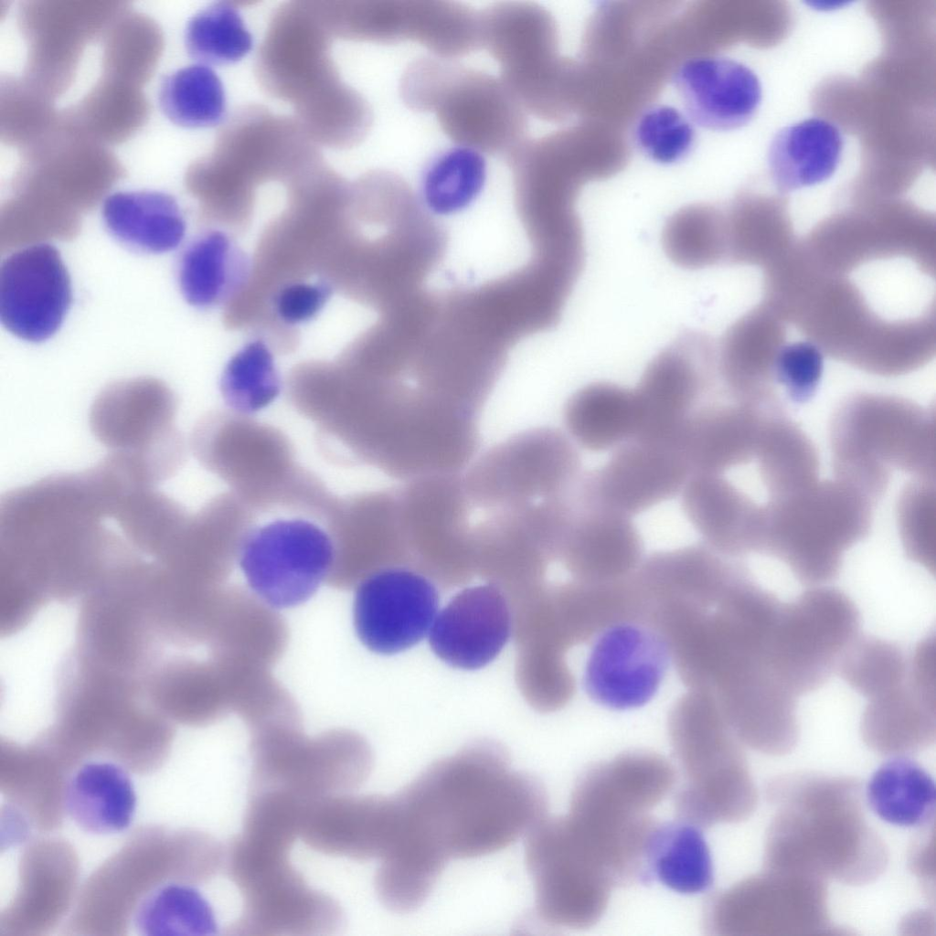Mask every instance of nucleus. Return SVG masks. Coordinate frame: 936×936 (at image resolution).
<instances>
[{
    "mask_svg": "<svg viewBox=\"0 0 936 936\" xmlns=\"http://www.w3.org/2000/svg\"><path fill=\"white\" fill-rule=\"evenodd\" d=\"M796 782L769 833V867L846 882L878 874L886 856L862 819L858 787L819 778Z\"/></svg>",
    "mask_w": 936,
    "mask_h": 936,
    "instance_id": "nucleus-2",
    "label": "nucleus"
},
{
    "mask_svg": "<svg viewBox=\"0 0 936 936\" xmlns=\"http://www.w3.org/2000/svg\"><path fill=\"white\" fill-rule=\"evenodd\" d=\"M330 295L331 288L326 282H292L278 291L274 308L284 323L297 324L314 317Z\"/></svg>",
    "mask_w": 936,
    "mask_h": 936,
    "instance_id": "nucleus-53",
    "label": "nucleus"
},
{
    "mask_svg": "<svg viewBox=\"0 0 936 936\" xmlns=\"http://www.w3.org/2000/svg\"><path fill=\"white\" fill-rule=\"evenodd\" d=\"M935 783L917 762L895 757L871 776L866 789L869 808L881 820L903 827L924 826L935 812Z\"/></svg>",
    "mask_w": 936,
    "mask_h": 936,
    "instance_id": "nucleus-41",
    "label": "nucleus"
},
{
    "mask_svg": "<svg viewBox=\"0 0 936 936\" xmlns=\"http://www.w3.org/2000/svg\"><path fill=\"white\" fill-rule=\"evenodd\" d=\"M72 301L71 281L58 250L29 244L9 254L0 268V319L13 335L43 342L61 326Z\"/></svg>",
    "mask_w": 936,
    "mask_h": 936,
    "instance_id": "nucleus-25",
    "label": "nucleus"
},
{
    "mask_svg": "<svg viewBox=\"0 0 936 936\" xmlns=\"http://www.w3.org/2000/svg\"><path fill=\"white\" fill-rule=\"evenodd\" d=\"M675 778L672 764L657 753L621 754L580 777L567 817L608 866L633 871L643 861L656 822L648 813L670 793Z\"/></svg>",
    "mask_w": 936,
    "mask_h": 936,
    "instance_id": "nucleus-5",
    "label": "nucleus"
},
{
    "mask_svg": "<svg viewBox=\"0 0 936 936\" xmlns=\"http://www.w3.org/2000/svg\"><path fill=\"white\" fill-rule=\"evenodd\" d=\"M718 383L712 342L700 333L683 334L652 359L633 389L637 411L633 439L673 443Z\"/></svg>",
    "mask_w": 936,
    "mask_h": 936,
    "instance_id": "nucleus-18",
    "label": "nucleus"
},
{
    "mask_svg": "<svg viewBox=\"0 0 936 936\" xmlns=\"http://www.w3.org/2000/svg\"><path fill=\"white\" fill-rule=\"evenodd\" d=\"M64 805L86 832L107 835L129 827L136 808L133 782L125 770L110 761L83 764L68 782Z\"/></svg>",
    "mask_w": 936,
    "mask_h": 936,
    "instance_id": "nucleus-37",
    "label": "nucleus"
},
{
    "mask_svg": "<svg viewBox=\"0 0 936 936\" xmlns=\"http://www.w3.org/2000/svg\"><path fill=\"white\" fill-rule=\"evenodd\" d=\"M332 38L313 1H290L275 10L259 48L260 85L290 102L303 123L324 118L354 95L332 58Z\"/></svg>",
    "mask_w": 936,
    "mask_h": 936,
    "instance_id": "nucleus-9",
    "label": "nucleus"
},
{
    "mask_svg": "<svg viewBox=\"0 0 936 936\" xmlns=\"http://www.w3.org/2000/svg\"><path fill=\"white\" fill-rule=\"evenodd\" d=\"M824 372L821 349L810 341H796L781 346L771 367L776 398L786 410L787 405H803L816 394Z\"/></svg>",
    "mask_w": 936,
    "mask_h": 936,
    "instance_id": "nucleus-52",
    "label": "nucleus"
},
{
    "mask_svg": "<svg viewBox=\"0 0 936 936\" xmlns=\"http://www.w3.org/2000/svg\"><path fill=\"white\" fill-rule=\"evenodd\" d=\"M829 441L834 475L876 503L895 471L935 480L934 410L905 398L857 393L835 410Z\"/></svg>",
    "mask_w": 936,
    "mask_h": 936,
    "instance_id": "nucleus-3",
    "label": "nucleus"
},
{
    "mask_svg": "<svg viewBox=\"0 0 936 936\" xmlns=\"http://www.w3.org/2000/svg\"><path fill=\"white\" fill-rule=\"evenodd\" d=\"M252 788L287 792L306 803L360 786L373 767L367 741L349 730L314 738L300 723L251 732Z\"/></svg>",
    "mask_w": 936,
    "mask_h": 936,
    "instance_id": "nucleus-10",
    "label": "nucleus"
},
{
    "mask_svg": "<svg viewBox=\"0 0 936 936\" xmlns=\"http://www.w3.org/2000/svg\"><path fill=\"white\" fill-rule=\"evenodd\" d=\"M671 662L667 644L648 623L628 620L596 635L583 671V686L596 704L629 710L658 692Z\"/></svg>",
    "mask_w": 936,
    "mask_h": 936,
    "instance_id": "nucleus-20",
    "label": "nucleus"
},
{
    "mask_svg": "<svg viewBox=\"0 0 936 936\" xmlns=\"http://www.w3.org/2000/svg\"><path fill=\"white\" fill-rule=\"evenodd\" d=\"M751 877L716 895L707 903L708 934H762L764 930L817 929L824 919V900L817 877L772 870Z\"/></svg>",
    "mask_w": 936,
    "mask_h": 936,
    "instance_id": "nucleus-21",
    "label": "nucleus"
},
{
    "mask_svg": "<svg viewBox=\"0 0 936 936\" xmlns=\"http://www.w3.org/2000/svg\"><path fill=\"white\" fill-rule=\"evenodd\" d=\"M229 877L243 900L236 934L315 936L334 932L343 913L331 897L310 888L289 861V854L242 864Z\"/></svg>",
    "mask_w": 936,
    "mask_h": 936,
    "instance_id": "nucleus-17",
    "label": "nucleus"
},
{
    "mask_svg": "<svg viewBox=\"0 0 936 936\" xmlns=\"http://www.w3.org/2000/svg\"><path fill=\"white\" fill-rule=\"evenodd\" d=\"M861 732L866 742L885 753L921 750L935 737V692L907 680L890 692L869 699Z\"/></svg>",
    "mask_w": 936,
    "mask_h": 936,
    "instance_id": "nucleus-36",
    "label": "nucleus"
},
{
    "mask_svg": "<svg viewBox=\"0 0 936 936\" xmlns=\"http://www.w3.org/2000/svg\"><path fill=\"white\" fill-rule=\"evenodd\" d=\"M935 480L912 479L897 503V522L907 556L928 570L935 569Z\"/></svg>",
    "mask_w": 936,
    "mask_h": 936,
    "instance_id": "nucleus-50",
    "label": "nucleus"
},
{
    "mask_svg": "<svg viewBox=\"0 0 936 936\" xmlns=\"http://www.w3.org/2000/svg\"><path fill=\"white\" fill-rule=\"evenodd\" d=\"M563 419L570 437L580 447L601 452L633 439L637 411L633 389L610 382H594L567 401Z\"/></svg>",
    "mask_w": 936,
    "mask_h": 936,
    "instance_id": "nucleus-39",
    "label": "nucleus"
},
{
    "mask_svg": "<svg viewBox=\"0 0 936 936\" xmlns=\"http://www.w3.org/2000/svg\"><path fill=\"white\" fill-rule=\"evenodd\" d=\"M668 731L684 777L675 798L680 820L705 828L747 818L756 791L741 742L714 694L688 688L671 709Z\"/></svg>",
    "mask_w": 936,
    "mask_h": 936,
    "instance_id": "nucleus-4",
    "label": "nucleus"
},
{
    "mask_svg": "<svg viewBox=\"0 0 936 936\" xmlns=\"http://www.w3.org/2000/svg\"><path fill=\"white\" fill-rule=\"evenodd\" d=\"M345 39L420 43L434 56L453 58L482 48L480 12L458 2L345 1L339 12Z\"/></svg>",
    "mask_w": 936,
    "mask_h": 936,
    "instance_id": "nucleus-19",
    "label": "nucleus"
},
{
    "mask_svg": "<svg viewBox=\"0 0 936 936\" xmlns=\"http://www.w3.org/2000/svg\"><path fill=\"white\" fill-rule=\"evenodd\" d=\"M511 613L492 584L466 588L437 614L429 633L434 654L461 669L481 668L502 651L511 634Z\"/></svg>",
    "mask_w": 936,
    "mask_h": 936,
    "instance_id": "nucleus-29",
    "label": "nucleus"
},
{
    "mask_svg": "<svg viewBox=\"0 0 936 936\" xmlns=\"http://www.w3.org/2000/svg\"><path fill=\"white\" fill-rule=\"evenodd\" d=\"M526 867L537 919L555 928L587 929L604 914L615 887L576 841L563 816L548 815L526 835Z\"/></svg>",
    "mask_w": 936,
    "mask_h": 936,
    "instance_id": "nucleus-15",
    "label": "nucleus"
},
{
    "mask_svg": "<svg viewBox=\"0 0 936 936\" xmlns=\"http://www.w3.org/2000/svg\"><path fill=\"white\" fill-rule=\"evenodd\" d=\"M663 249L676 265L700 269L727 260L726 222L707 209H689L663 228Z\"/></svg>",
    "mask_w": 936,
    "mask_h": 936,
    "instance_id": "nucleus-49",
    "label": "nucleus"
},
{
    "mask_svg": "<svg viewBox=\"0 0 936 936\" xmlns=\"http://www.w3.org/2000/svg\"><path fill=\"white\" fill-rule=\"evenodd\" d=\"M389 825V796L339 793L307 806L300 836L313 849L324 854L379 859Z\"/></svg>",
    "mask_w": 936,
    "mask_h": 936,
    "instance_id": "nucleus-32",
    "label": "nucleus"
},
{
    "mask_svg": "<svg viewBox=\"0 0 936 936\" xmlns=\"http://www.w3.org/2000/svg\"><path fill=\"white\" fill-rule=\"evenodd\" d=\"M405 791L420 828L448 861L504 849L548 815L541 782L514 771L490 742L431 764Z\"/></svg>",
    "mask_w": 936,
    "mask_h": 936,
    "instance_id": "nucleus-1",
    "label": "nucleus"
},
{
    "mask_svg": "<svg viewBox=\"0 0 936 936\" xmlns=\"http://www.w3.org/2000/svg\"><path fill=\"white\" fill-rule=\"evenodd\" d=\"M633 139L646 157L668 165L684 159L691 152L696 133L688 117L668 105H654L638 118Z\"/></svg>",
    "mask_w": 936,
    "mask_h": 936,
    "instance_id": "nucleus-51",
    "label": "nucleus"
},
{
    "mask_svg": "<svg viewBox=\"0 0 936 936\" xmlns=\"http://www.w3.org/2000/svg\"><path fill=\"white\" fill-rule=\"evenodd\" d=\"M157 98L164 115L185 128L214 127L226 114L221 80L210 67L201 63L164 76Z\"/></svg>",
    "mask_w": 936,
    "mask_h": 936,
    "instance_id": "nucleus-43",
    "label": "nucleus"
},
{
    "mask_svg": "<svg viewBox=\"0 0 936 936\" xmlns=\"http://www.w3.org/2000/svg\"><path fill=\"white\" fill-rule=\"evenodd\" d=\"M876 505L844 480H820L786 523L772 557L803 584L828 583L846 552L868 536Z\"/></svg>",
    "mask_w": 936,
    "mask_h": 936,
    "instance_id": "nucleus-14",
    "label": "nucleus"
},
{
    "mask_svg": "<svg viewBox=\"0 0 936 936\" xmlns=\"http://www.w3.org/2000/svg\"><path fill=\"white\" fill-rule=\"evenodd\" d=\"M580 473L572 441L558 429L539 427L488 449L462 477L473 509L483 511L561 496Z\"/></svg>",
    "mask_w": 936,
    "mask_h": 936,
    "instance_id": "nucleus-12",
    "label": "nucleus"
},
{
    "mask_svg": "<svg viewBox=\"0 0 936 936\" xmlns=\"http://www.w3.org/2000/svg\"><path fill=\"white\" fill-rule=\"evenodd\" d=\"M844 138L832 122L812 117L779 130L767 151L770 176L781 193L820 184L837 169Z\"/></svg>",
    "mask_w": 936,
    "mask_h": 936,
    "instance_id": "nucleus-35",
    "label": "nucleus"
},
{
    "mask_svg": "<svg viewBox=\"0 0 936 936\" xmlns=\"http://www.w3.org/2000/svg\"><path fill=\"white\" fill-rule=\"evenodd\" d=\"M220 391L232 412L250 416L271 404L281 391L273 356L261 340L239 350L226 365Z\"/></svg>",
    "mask_w": 936,
    "mask_h": 936,
    "instance_id": "nucleus-47",
    "label": "nucleus"
},
{
    "mask_svg": "<svg viewBox=\"0 0 936 936\" xmlns=\"http://www.w3.org/2000/svg\"><path fill=\"white\" fill-rule=\"evenodd\" d=\"M860 614L840 590L814 586L782 603L766 647L776 678L796 697L820 688L859 636Z\"/></svg>",
    "mask_w": 936,
    "mask_h": 936,
    "instance_id": "nucleus-11",
    "label": "nucleus"
},
{
    "mask_svg": "<svg viewBox=\"0 0 936 936\" xmlns=\"http://www.w3.org/2000/svg\"><path fill=\"white\" fill-rule=\"evenodd\" d=\"M404 104L434 112L442 132L455 144L506 158L526 139L527 120L501 79L450 58L421 57L399 80Z\"/></svg>",
    "mask_w": 936,
    "mask_h": 936,
    "instance_id": "nucleus-7",
    "label": "nucleus"
},
{
    "mask_svg": "<svg viewBox=\"0 0 936 936\" xmlns=\"http://www.w3.org/2000/svg\"><path fill=\"white\" fill-rule=\"evenodd\" d=\"M286 642V625L274 608L242 588L224 589L207 642L212 658L270 668Z\"/></svg>",
    "mask_w": 936,
    "mask_h": 936,
    "instance_id": "nucleus-33",
    "label": "nucleus"
},
{
    "mask_svg": "<svg viewBox=\"0 0 936 936\" xmlns=\"http://www.w3.org/2000/svg\"><path fill=\"white\" fill-rule=\"evenodd\" d=\"M486 177V161L481 152L457 145L426 166L419 199L434 222L458 216L480 197Z\"/></svg>",
    "mask_w": 936,
    "mask_h": 936,
    "instance_id": "nucleus-42",
    "label": "nucleus"
},
{
    "mask_svg": "<svg viewBox=\"0 0 936 936\" xmlns=\"http://www.w3.org/2000/svg\"><path fill=\"white\" fill-rule=\"evenodd\" d=\"M184 41L192 58L214 65L238 62L253 45L238 8L229 2H217L196 13L186 26Z\"/></svg>",
    "mask_w": 936,
    "mask_h": 936,
    "instance_id": "nucleus-46",
    "label": "nucleus"
},
{
    "mask_svg": "<svg viewBox=\"0 0 936 936\" xmlns=\"http://www.w3.org/2000/svg\"><path fill=\"white\" fill-rule=\"evenodd\" d=\"M236 250L220 230H211L194 240L184 251L178 282L186 302L208 307L227 296L238 274Z\"/></svg>",
    "mask_w": 936,
    "mask_h": 936,
    "instance_id": "nucleus-45",
    "label": "nucleus"
},
{
    "mask_svg": "<svg viewBox=\"0 0 936 936\" xmlns=\"http://www.w3.org/2000/svg\"><path fill=\"white\" fill-rule=\"evenodd\" d=\"M133 922L144 936L214 935L218 930L207 899L196 888L180 883L165 884L150 892L139 904Z\"/></svg>",
    "mask_w": 936,
    "mask_h": 936,
    "instance_id": "nucleus-44",
    "label": "nucleus"
},
{
    "mask_svg": "<svg viewBox=\"0 0 936 936\" xmlns=\"http://www.w3.org/2000/svg\"><path fill=\"white\" fill-rule=\"evenodd\" d=\"M681 493L685 516L706 545L734 558L754 552L755 513L723 474L693 473Z\"/></svg>",
    "mask_w": 936,
    "mask_h": 936,
    "instance_id": "nucleus-34",
    "label": "nucleus"
},
{
    "mask_svg": "<svg viewBox=\"0 0 936 936\" xmlns=\"http://www.w3.org/2000/svg\"><path fill=\"white\" fill-rule=\"evenodd\" d=\"M569 516L558 558L575 580L607 583L631 577L643 558V541L631 517L569 495Z\"/></svg>",
    "mask_w": 936,
    "mask_h": 936,
    "instance_id": "nucleus-28",
    "label": "nucleus"
},
{
    "mask_svg": "<svg viewBox=\"0 0 936 936\" xmlns=\"http://www.w3.org/2000/svg\"><path fill=\"white\" fill-rule=\"evenodd\" d=\"M249 417L232 412L204 418L191 437L197 459L250 508L287 505L317 513L328 494L297 466L281 432Z\"/></svg>",
    "mask_w": 936,
    "mask_h": 936,
    "instance_id": "nucleus-8",
    "label": "nucleus"
},
{
    "mask_svg": "<svg viewBox=\"0 0 936 936\" xmlns=\"http://www.w3.org/2000/svg\"><path fill=\"white\" fill-rule=\"evenodd\" d=\"M482 48L497 61L501 80L526 112L546 117L552 35L546 13L530 2H501L480 11Z\"/></svg>",
    "mask_w": 936,
    "mask_h": 936,
    "instance_id": "nucleus-22",
    "label": "nucleus"
},
{
    "mask_svg": "<svg viewBox=\"0 0 936 936\" xmlns=\"http://www.w3.org/2000/svg\"><path fill=\"white\" fill-rule=\"evenodd\" d=\"M171 389L152 378L112 383L95 398L90 412L93 435L108 450L155 485L172 476L184 459L175 426Z\"/></svg>",
    "mask_w": 936,
    "mask_h": 936,
    "instance_id": "nucleus-13",
    "label": "nucleus"
},
{
    "mask_svg": "<svg viewBox=\"0 0 936 936\" xmlns=\"http://www.w3.org/2000/svg\"><path fill=\"white\" fill-rule=\"evenodd\" d=\"M334 559L329 532L306 518H279L250 528L238 556L253 593L274 609L309 600L328 580Z\"/></svg>",
    "mask_w": 936,
    "mask_h": 936,
    "instance_id": "nucleus-16",
    "label": "nucleus"
},
{
    "mask_svg": "<svg viewBox=\"0 0 936 936\" xmlns=\"http://www.w3.org/2000/svg\"><path fill=\"white\" fill-rule=\"evenodd\" d=\"M325 517L335 548L327 581L335 588L349 589L410 557L399 489L335 500Z\"/></svg>",
    "mask_w": 936,
    "mask_h": 936,
    "instance_id": "nucleus-23",
    "label": "nucleus"
},
{
    "mask_svg": "<svg viewBox=\"0 0 936 936\" xmlns=\"http://www.w3.org/2000/svg\"><path fill=\"white\" fill-rule=\"evenodd\" d=\"M433 583L412 569H378L356 587L353 617L356 634L372 652L392 654L410 648L429 633L437 616Z\"/></svg>",
    "mask_w": 936,
    "mask_h": 936,
    "instance_id": "nucleus-24",
    "label": "nucleus"
},
{
    "mask_svg": "<svg viewBox=\"0 0 936 936\" xmlns=\"http://www.w3.org/2000/svg\"><path fill=\"white\" fill-rule=\"evenodd\" d=\"M645 867L656 880L682 894L707 890L714 881L709 847L701 828L684 821H657L649 838Z\"/></svg>",
    "mask_w": 936,
    "mask_h": 936,
    "instance_id": "nucleus-40",
    "label": "nucleus"
},
{
    "mask_svg": "<svg viewBox=\"0 0 936 936\" xmlns=\"http://www.w3.org/2000/svg\"><path fill=\"white\" fill-rule=\"evenodd\" d=\"M690 475L674 444L631 439L602 467L582 473L580 485L590 501L632 518L676 495Z\"/></svg>",
    "mask_w": 936,
    "mask_h": 936,
    "instance_id": "nucleus-26",
    "label": "nucleus"
},
{
    "mask_svg": "<svg viewBox=\"0 0 936 936\" xmlns=\"http://www.w3.org/2000/svg\"><path fill=\"white\" fill-rule=\"evenodd\" d=\"M778 410L729 401L699 407L674 444L691 474H724L750 459Z\"/></svg>",
    "mask_w": 936,
    "mask_h": 936,
    "instance_id": "nucleus-31",
    "label": "nucleus"
},
{
    "mask_svg": "<svg viewBox=\"0 0 936 936\" xmlns=\"http://www.w3.org/2000/svg\"><path fill=\"white\" fill-rule=\"evenodd\" d=\"M399 494L410 556L462 561L472 555L473 507L461 473L412 479Z\"/></svg>",
    "mask_w": 936,
    "mask_h": 936,
    "instance_id": "nucleus-27",
    "label": "nucleus"
},
{
    "mask_svg": "<svg viewBox=\"0 0 936 936\" xmlns=\"http://www.w3.org/2000/svg\"><path fill=\"white\" fill-rule=\"evenodd\" d=\"M836 672L850 687L869 700L907 680L909 660L895 644L859 635L841 657Z\"/></svg>",
    "mask_w": 936,
    "mask_h": 936,
    "instance_id": "nucleus-48",
    "label": "nucleus"
},
{
    "mask_svg": "<svg viewBox=\"0 0 936 936\" xmlns=\"http://www.w3.org/2000/svg\"><path fill=\"white\" fill-rule=\"evenodd\" d=\"M675 87L690 121L714 131L748 124L761 102L762 88L755 72L735 59L699 56L676 69Z\"/></svg>",
    "mask_w": 936,
    "mask_h": 936,
    "instance_id": "nucleus-30",
    "label": "nucleus"
},
{
    "mask_svg": "<svg viewBox=\"0 0 936 936\" xmlns=\"http://www.w3.org/2000/svg\"><path fill=\"white\" fill-rule=\"evenodd\" d=\"M102 218L109 232L125 246L163 253L179 246L186 221L174 197L160 191L116 192L108 196Z\"/></svg>",
    "mask_w": 936,
    "mask_h": 936,
    "instance_id": "nucleus-38",
    "label": "nucleus"
},
{
    "mask_svg": "<svg viewBox=\"0 0 936 936\" xmlns=\"http://www.w3.org/2000/svg\"><path fill=\"white\" fill-rule=\"evenodd\" d=\"M322 159L295 118L247 105L227 120L212 154L193 171L192 186L208 206L246 209L261 184L287 185Z\"/></svg>",
    "mask_w": 936,
    "mask_h": 936,
    "instance_id": "nucleus-6",
    "label": "nucleus"
}]
</instances>
